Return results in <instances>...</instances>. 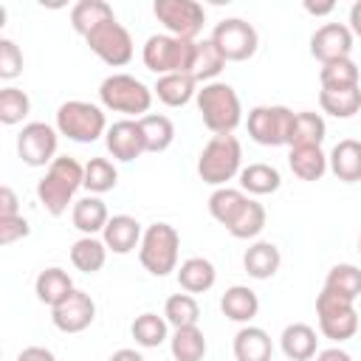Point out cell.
Instances as JSON below:
<instances>
[{
	"mask_svg": "<svg viewBox=\"0 0 361 361\" xmlns=\"http://www.w3.org/2000/svg\"><path fill=\"white\" fill-rule=\"evenodd\" d=\"M71 262L82 274H96L107 262V245L99 237H79L71 245Z\"/></svg>",
	"mask_w": 361,
	"mask_h": 361,
	"instance_id": "obj_33",
	"label": "cell"
},
{
	"mask_svg": "<svg viewBox=\"0 0 361 361\" xmlns=\"http://www.w3.org/2000/svg\"><path fill=\"white\" fill-rule=\"evenodd\" d=\"M330 172L344 180V183H358L361 180V141L355 138H341L330 155H327Z\"/></svg>",
	"mask_w": 361,
	"mask_h": 361,
	"instance_id": "obj_20",
	"label": "cell"
},
{
	"mask_svg": "<svg viewBox=\"0 0 361 361\" xmlns=\"http://www.w3.org/2000/svg\"><path fill=\"white\" fill-rule=\"evenodd\" d=\"M279 347H282L285 358H290V361H310L319 353V336H316V330L310 324L293 322V324H288L282 330Z\"/></svg>",
	"mask_w": 361,
	"mask_h": 361,
	"instance_id": "obj_18",
	"label": "cell"
},
{
	"mask_svg": "<svg viewBox=\"0 0 361 361\" xmlns=\"http://www.w3.org/2000/svg\"><path fill=\"white\" fill-rule=\"evenodd\" d=\"M85 42H87V48H90L104 65H110V68H124V65L133 59V54H135L130 31H127L116 17L107 20V23H102L96 31H90V34L85 37Z\"/></svg>",
	"mask_w": 361,
	"mask_h": 361,
	"instance_id": "obj_12",
	"label": "cell"
},
{
	"mask_svg": "<svg viewBox=\"0 0 361 361\" xmlns=\"http://www.w3.org/2000/svg\"><path fill=\"white\" fill-rule=\"evenodd\" d=\"M130 333H133V338H135L138 347L152 350V347H161L169 338V322L164 316L147 310V313L135 316V322L130 324Z\"/></svg>",
	"mask_w": 361,
	"mask_h": 361,
	"instance_id": "obj_35",
	"label": "cell"
},
{
	"mask_svg": "<svg viewBox=\"0 0 361 361\" xmlns=\"http://www.w3.org/2000/svg\"><path fill=\"white\" fill-rule=\"evenodd\" d=\"M324 290L341 296V299H350L355 302L361 296V268L353 265V262H338L327 271L324 276Z\"/></svg>",
	"mask_w": 361,
	"mask_h": 361,
	"instance_id": "obj_34",
	"label": "cell"
},
{
	"mask_svg": "<svg viewBox=\"0 0 361 361\" xmlns=\"http://www.w3.org/2000/svg\"><path fill=\"white\" fill-rule=\"evenodd\" d=\"M85 186V166L71 155H56L45 175L37 180V197L51 217H62L73 200V195Z\"/></svg>",
	"mask_w": 361,
	"mask_h": 361,
	"instance_id": "obj_1",
	"label": "cell"
},
{
	"mask_svg": "<svg viewBox=\"0 0 361 361\" xmlns=\"http://www.w3.org/2000/svg\"><path fill=\"white\" fill-rule=\"evenodd\" d=\"M20 214V200L14 195L11 186H3L0 189V217H17Z\"/></svg>",
	"mask_w": 361,
	"mask_h": 361,
	"instance_id": "obj_46",
	"label": "cell"
},
{
	"mask_svg": "<svg viewBox=\"0 0 361 361\" xmlns=\"http://www.w3.org/2000/svg\"><path fill=\"white\" fill-rule=\"evenodd\" d=\"M347 25H350L353 37H358V39H361V0H355V3L350 6V17H347Z\"/></svg>",
	"mask_w": 361,
	"mask_h": 361,
	"instance_id": "obj_49",
	"label": "cell"
},
{
	"mask_svg": "<svg viewBox=\"0 0 361 361\" xmlns=\"http://www.w3.org/2000/svg\"><path fill=\"white\" fill-rule=\"evenodd\" d=\"M17 361H56V355H54L48 347H39V344H34V347H25V350H20Z\"/></svg>",
	"mask_w": 361,
	"mask_h": 361,
	"instance_id": "obj_47",
	"label": "cell"
},
{
	"mask_svg": "<svg viewBox=\"0 0 361 361\" xmlns=\"http://www.w3.org/2000/svg\"><path fill=\"white\" fill-rule=\"evenodd\" d=\"M353 42L355 37L347 23H324L310 37V56L319 59L322 65L336 62V59H350Z\"/></svg>",
	"mask_w": 361,
	"mask_h": 361,
	"instance_id": "obj_14",
	"label": "cell"
},
{
	"mask_svg": "<svg viewBox=\"0 0 361 361\" xmlns=\"http://www.w3.org/2000/svg\"><path fill=\"white\" fill-rule=\"evenodd\" d=\"M164 319L178 330V327H195L200 319V305L192 293H172L164 305Z\"/></svg>",
	"mask_w": 361,
	"mask_h": 361,
	"instance_id": "obj_41",
	"label": "cell"
},
{
	"mask_svg": "<svg viewBox=\"0 0 361 361\" xmlns=\"http://www.w3.org/2000/svg\"><path fill=\"white\" fill-rule=\"evenodd\" d=\"M169 350L175 361H203L206 355V336L203 330L195 327H178L169 336Z\"/></svg>",
	"mask_w": 361,
	"mask_h": 361,
	"instance_id": "obj_36",
	"label": "cell"
},
{
	"mask_svg": "<svg viewBox=\"0 0 361 361\" xmlns=\"http://www.w3.org/2000/svg\"><path fill=\"white\" fill-rule=\"evenodd\" d=\"M234 358L237 361H271L274 355V341L271 336L262 330V327H254V324H243L237 333H234Z\"/></svg>",
	"mask_w": 361,
	"mask_h": 361,
	"instance_id": "obj_19",
	"label": "cell"
},
{
	"mask_svg": "<svg viewBox=\"0 0 361 361\" xmlns=\"http://www.w3.org/2000/svg\"><path fill=\"white\" fill-rule=\"evenodd\" d=\"M195 42L192 39H180V37H172L166 31L164 34H152V37H147V42L141 48L144 68L152 71L155 76L189 73L192 56H195Z\"/></svg>",
	"mask_w": 361,
	"mask_h": 361,
	"instance_id": "obj_5",
	"label": "cell"
},
{
	"mask_svg": "<svg viewBox=\"0 0 361 361\" xmlns=\"http://www.w3.org/2000/svg\"><path fill=\"white\" fill-rule=\"evenodd\" d=\"M113 6L104 3V0H79L73 8H71V28L79 34V37H87L90 31H96L102 23L113 20Z\"/></svg>",
	"mask_w": 361,
	"mask_h": 361,
	"instance_id": "obj_29",
	"label": "cell"
},
{
	"mask_svg": "<svg viewBox=\"0 0 361 361\" xmlns=\"http://www.w3.org/2000/svg\"><path fill=\"white\" fill-rule=\"evenodd\" d=\"M152 14L166 28V34L180 39H197L206 23V8L197 0H155Z\"/></svg>",
	"mask_w": 361,
	"mask_h": 361,
	"instance_id": "obj_10",
	"label": "cell"
},
{
	"mask_svg": "<svg viewBox=\"0 0 361 361\" xmlns=\"http://www.w3.org/2000/svg\"><path fill=\"white\" fill-rule=\"evenodd\" d=\"M28 234H31V226H28V220L23 214L0 217V245H11V243H17V240H23Z\"/></svg>",
	"mask_w": 361,
	"mask_h": 361,
	"instance_id": "obj_45",
	"label": "cell"
},
{
	"mask_svg": "<svg viewBox=\"0 0 361 361\" xmlns=\"http://www.w3.org/2000/svg\"><path fill=\"white\" fill-rule=\"evenodd\" d=\"M319 107L333 118H353L361 110V85L347 90H319Z\"/></svg>",
	"mask_w": 361,
	"mask_h": 361,
	"instance_id": "obj_37",
	"label": "cell"
},
{
	"mask_svg": "<svg viewBox=\"0 0 361 361\" xmlns=\"http://www.w3.org/2000/svg\"><path fill=\"white\" fill-rule=\"evenodd\" d=\"M23 73V51L17 48L14 39H0V79L11 82Z\"/></svg>",
	"mask_w": 361,
	"mask_h": 361,
	"instance_id": "obj_44",
	"label": "cell"
},
{
	"mask_svg": "<svg viewBox=\"0 0 361 361\" xmlns=\"http://www.w3.org/2000/svg\"><path fill=\"white\" fill-rule=\"evenodd\" d=\"M104 144H107V152L116 158V161H135L147 152V141H144V130L138 124V118H121V121H113L104 133Z\"/></svg>",
	"mask_w": 361,
	"mask_h": 361,
	"instance_id": "obj_16",
	"label": "cell"
},
{
	"mask_svg": "<svg viewBox=\"0 0 361 361\" xmlns=\"http://www.w3.org/2000/svg\"><path fill=\"white\" fill-rule=\"evenodd\" d=\"M118 183V169L113 166L110 158H90L85 164V189L90 195H104L116 189Z\"/></svg>",
	"mask_w": 361,
	"mask_h": 361,
	"instance_id": "obj_42",
	"label": "cell"
},
{
	"mask_svg": "<svg viewBox=\"0 0 361 361\" xmlns=\"http://www.w3.org/2000/svg\"><path fill=\"white\" fill-rule=\"evenodd\" d=\"M319 82H322V90H347V87H358L361 71H358V65H355L353 59H336V62L322 65Z\"/></svg>",
	"mask_w": 361,
	"mask_h": 361,
	"instance_id": "obj_40",
	"label": "cell"
},
{
	"mask_svg": "<svg viewBox=\"0 0 361 361\" xmlns=\"http://www.w3.org/2000/svg\"><path fill=\"white\" fill-rule=\"evenodd\" d=\"M243 169V147L237 135H212L197 155V175L203 183L220 189Z\"/></svg>",
	"mask_w": 361,
	"mask_h": 361,
	"instance_id": "obj_4",
	"label": "cell"
},
{
	"mask_svg": "<svg viewBox=\"0 0 361 361\" xmlns=\"http://www.w3.org/2000/svg\"><path fill=\"white\" fill-rule=\"evenodd\" d=\"M71 220H73V228L82 231V237H96V234L104 231L110 214H107V206H104V200L99 195H87V197L73 203Z\"/></svg>",
	"mask_w": 361,
	"mask_h": 361,
	"instance_id": "obj_22",
	"label": "cell"
},
{
	"mask_svg": "<svg viewBox=\"0 0 361 361\" xmlns=\"http://www.w3.org/2000/svg\"><path fill=\"white\" fill-rule=\"evenodd\" d=\"M333 8H336V3H310V0H305V11L313 14V17H324V14H330Z\"/></svg>",
	"mask_w": 361,
	"mask_h": 361,
	"instance_id": "obj_51",
	"label": "cell"
},
{
	"mask_svg": "<svg viewBox=\"0 0 361 361\" xmlns=\"http://www.w3.org/2000/svg\"><path fill=\"white\" fill-rule=\"evenodd\" d=\"M56 144H59L56 127L45 121H28L17 135V155L28 166H51L56 158Z\"/></svg>",
	"mask_w": 361,
	"mask_h": 361,
	"instance_id": "obj_13",
	"label": "cell"
},
{
	"mask_svg": "<svg viewBox=\"0 0 361 361\" xmlns=\"http://www.w3.org/2000/svg\"><path fill=\"white\" fill-rule=\"evenodd\" d=\"M110 361H147V358L138 350H133V347H121V350H116L110 355Z\"/></svg>",
	"mask_w": 361,
	"mask_h": 361,
	"instance_id": "obj_50",
	"label": "cell"
},
{
	"mask_svg": "<svg viewBox=\"0 0 361 361\" xmlns=\"http://www.w3.org/2000/svg\"><path fill=\"white\" fill-rule=\"evenodd\" d=\"M56 133L76 141V144H93L107 133V118H104V107L93 104V102H82V99H71L62 102L56 110Z\"/></svg>",
	"mask_w": 361,
	"mask_h": 361,
	"instance_id": "obj_6",
	"label": "cell"
},
{
	"mask_svg": "<svg viewBox=\"0 0 361 361\" xmlns=\"http://www.w3.org/2000/svg\"><path fill=\"white\" fill-rule=\"evenodd\" d=\"M223 68H226V59H223V54L217 51V45L212 42V37H209V39H197V42H195V56H192L189 76H192L195 82L209 85V82H217V76H220Z\"/></svg>",
	"mask_w": 361,
	"mask_h": 361,
	"instance_id": "obj_27",
	"label": "cell"
},
{
	"mask_svg": "<svg viewBox=\"0 0 361 361\" xmlns=\"http://www.w3.org/2000/svg\"><path fill=\"white\" fill-rule=\"evenodd\" d=\"M237 180H240V189L245 195H251V197L271 195V192H276L282 186V175L271 164H248V166L240 169Z\"/></svg>",
	"mask_w": 361,
	"mask_h": 361,
	"instance_id": "obj_28",
	"label": "cell"
},
{
	"mask_svg": "<svg viewBox=\"0 0 361 361\" xmlns=\"http://www.w3.org/2000/svg\"><path fill=\"white\" fill-rule=\"evenodd\" d=\"M152 93L158 96L161 104L166 107H183L197 96V82L189 73H169V76H158Z\"/></svg>",
	"mask_w": 361,
	"mask_h": 361,
	"instance_id": "obj_26",
	"label": "cell"
},
{
	"mask_svg": "<svg viewBox=\"0 0 361 361\" xmlns=\"http://www.w3.org/2000/svg\"><path fill=\"white\" fill-rule=\"evenodd\" d=\"M316 361H353V355L341 347H327V350H319L316 353Z\"/></svg>",
	"mask_w": 361,
	"mask_h": 361,
	"instance_id": "obj_48",
	"label": "cell"
},
{
	"mask_svg": "<svg viewBox=\"0 0 361 361\" xmlns=\"http://www.w3.org/2000/svg\"><path fill=\"white\" fill-rule=\"evenodd\" d=\"M217 282V268L206 257H189L178 265V285L183 293H206Z\"/></svg>",
	"mask_w": 361,
	"mask_h": 361,
	"instance_id": "obj_21",
	"label": "cell"
},
{
	"mask_svg": "<svg viewBox=\"0 0 361 361\" xmlns=\"http://www.w3.org/2000/svg\"><path fill=\"white\" fill-rule=\"evenodd\" d=\"M73 290H76V288H73V279L68 276V271H62V268H56V265L39 271V276H37V282H34L37 299H39L42 305H48V307H56V305L65 302Z\"/></svg>",
	"mask_w": 361,
	"mask_h": 361,
	"instance_id": "obj_25",
	"label": "cell"
},
{
	"mask_svg": "<svg viewBox=\"0 0 361 361\" xmlns=\"http://www.w3.org/2000/svg\"><path fill=\"white\" fill-rule=\"evenodd\" d=\"M316 319H319V333L324 338H330V341H347L361 327L355 302L341 299V296H336V293H330L324 288L316 296Z\"/></svg>",
	"mask_w": 361,
	"mask_h": 361,
	"instance_id": "obj_8",
	"label": "cell"
},
{
	"mask_svg": "<svg viewBox=\"0 0 361 361\" xmlns=\"http://www.w3.org/2000/svg\"><path fill=\"white\" fill-rule=\"evenodd\" d=\"M251 195H245L243 189H231V186H220V189H214L212 195H209V214L220 223V226H231L234 223V217L243 212V206H245V200H248Z\"/></svg>",
	"mask_w": 361,
	"mask_h": 361,
	"instance_id": "obj_32",
	"label": "cell"
},
{
	"mask_svg": "<svg viewBox=\"0 0 361 361\" xmlns=\"http://www.w3.org/2000/svg\"><path fill=\"white\" fill-rule=\"evenodd\" d=\"M220 310L237 324H251V319L259 313V296L248 285H231L220 296Z\"/></svg>",
	"mask_w": 361,
	"mask_h": 361,
	"instance_id": "obj_24",
	"label": "cell"
},
{
	"mask_svg": "<svg viewBox=\"0 0 361 361\" xmlns=\"http://www.w3.org/2000/svg\"><path fill=\"white\" fill-rule=\"evenodd\" d=\"M212 42L217 45V51L223 54L226 62H245V59H251L257 54L259 34L243 17H226V20H220L214 25Z\"/></svg>",
	"mask_w": 361,
	"mask_h": 361,
	"instance_id": "obj_11",
	"label": "cell"
},
{
	"mask_svg": "<svg viewBox=\"0 0 361 361\" xmlns=\"http://www.w3.org/2000/svg\"><path fill=\"white\" fill-rule=\"evenodd\" d=\"M288 166L299 180H319L330 166L322 147H290Z\"/></svg>",
	"mask_w": 361,
	"mask_h": 361,
	"instance_id": "obj_31",
	"label": "cell"
},
{
	"mask_svg": "<svg viewBox=\"0 0 361 361\" xmlns=\"http://www.w3.org/2000/svg\"><path fill=\"white\" fill-rule=\"evenodd\" d=\"M358 251H361V237H358Z\"/></svg>",
	"mask_w": 361,
	"mask_h": 361,
	"instance_id": "obj_52",
	"label": "cell"
},
{
	"mask_svg": "<svg viewBox=\"0 0 361 361\" xmlns=\"http://www.w3.org/2000/svg\"><path fill=\"white\" fill-rule=\"evenodd\" d=\"M200 118L209 133L214 135H231L243 121V104L237 90L228 82H209L195 96Z\"/></svg>",
	"mask_w": 361,
	"mask_h": 361,
	"instance_id": "obj_2",
	"label": "cell"
},
{
	"mask_svg": "<svg viewBox=\"0 0 361 361\" xmlns=\"http://www.w3.org/2000/svg\"><path fill=\"white\" fill-rule=\"evenodd\" d=\"M152 87H147L133 73H110L99 85V102L104 110L124 113L127 118H144L152 107Z\"/></svg>",
	"mask_w": 361,
	"mask_h": 361,
	"instance_id": "obj_3",
	"label": "cell"
},
{
	"mask_svg": "<svg viewBox=\"0 0 361 361\" xmlns=\"http://www.w3.org/2000/svg\"><path fill=\"white\" fill-rule=\"evenodd\" d=\"M141 130H144V141H147V152H164L172 147L175 141V124L169 116L161 113H147L144 118H138Z\"/></svg>",
	"mask_w": 361,
	"mask_h": 361,
	"instance_id": "obj_38",
	"label": "cell"
},
{
	"mask_svg": "<svg viewBox=\"0 0 361 361\" xmlns=\"http://www.w3.org/2000/svg\"><path fill=\"white\" fill-rule=\"evenodd\" d=\"M28 113H31V99H28L25 90H20L14 85H8V87L0 90V121L6 127L20 124Z\"/></svg>",
	"mask_w": 361,
	"mask_h": 361,
	"instance_id": "obj_43",
	"label": "cell"
},
{
	"mask_svg": "<svg viewBox=\"0 0 361 361\" xmlns=\"http://www.w3.org/2000/svg\"><path fill=\"white\" fill-rule=\"evenodd\" d=\"M282 265V254L274 243L268 240H257L245 248L243 254V268L251 279H271Z\"/></svg>",
	"mask_w": 361,
	"mask_h": 361,
	"instance_id": "obj_23",
	"label": "cell"
},
{
	"mask_svg": "<svg viewBox=\"0 0 361 361\" xmlns=\"http://www.w3.org/2000/svg\"><path fill=\"white\" fill-rule=\"evenodd\" d=\"M178 254H180V234L169 223H152L144 228L138 259L152 276H166L178 271Z\"/></svg>",
	"mask_w": 361,
	"mask_h": 361,
	"instance_id": "obj_7",
	"label": "cell"
},
{
	"mask_svg": "<svg viewBox=\"0 0 361 361\" xmlns=\"http://www.w3.org/2000/svg\"><path fill=\"white\" fill-rule=\"evenodd\" d=\"M265 220H268L265 206H262L259 200L248 197L245 206H243V212L234 217V223H231L226 231H228L234 240H254V237H259V231L265 228Z\"/></svg>",
	"mask_w": 361,
	"mask_h": 361,
	"instance_id": "obj_39",
	"label": "cell"
},
{
	"mask_svg": "<svg viewBox=\"0 0 361 361\" xmlns=\"http://www.w3.org/2000/svg\"><path fill=\"white\" fill-rule=\"evenodd\" d=\"M293 110L285 104H259L248 110V135L262 147H288Z\"/></svg>",
	"mask_w": 361,
	"mask_h": 361,
	"instance_id": "obj_9",
	"label": "cell"
},
{
	"mask_svg": "<svg viewBox=\"0 0 361 361\" xmlns=\"http://www.w3.org/2000/svg\"><path fill=\"white\" fill-rule=\"evenodd\" d=\"M93 319H96V302L90 293H85L79 288L65 302L51 307V322L62 333H82L93 324Z\"/></svg>",
	"mask_w": 361,
	"mask_h": 361,
	"instance_id": "obj_15",
	"label": "cell"
},
{
	"mask_svg": "<svg viewBox=\"0 0 361 361\" xmlns=\"http://www.w3.org/2000/svg\"><path fill=\"white\" fill-rule=\"evenodd\" d=\"M141 237H144V228L135 217L130 214H113L102 231V240L107 245V251L113 254H130L141 245Z\"/></svg>",
	"mask_w": 361,
	"mask_h": 361,
	"instance_id": "obj_17",
	"label": "cell"
},
{
	"mask_svg": "<svg viewBox=\"0 0 361 361\" xmlns=\"http://www.w3.org/2000/svg\"><path fill=\"white\" fill-rule=\"evenodd\" d=\"M327 135V124L319 113L313 110H299L293 116V127H290V138L288 147H322Z\"/></svg>",
	"mask_w": 361,
	"mask_h": 361,
	"instance_id": "obj_30",
	"label": "cell"
}]
</instances>
